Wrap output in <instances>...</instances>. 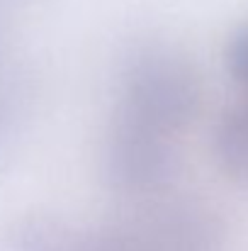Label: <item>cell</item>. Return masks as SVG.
Instances as JSON below:
<instances>
[{
	"instance_id": "obj_1",
	"label": "cell",
	"mask_w": 248,
	"mask_h": 251,
	"mask_svg": "<svg viewBox=\"0 0 248 251\" xmlns=\"http://www.w3.org/2000/svg\"><path fill=\"white\" fill-rule=\"evenodd\" d=\"M200 105L202 78L180 51L146 47L127 61L122 74V112L173 134L197 117Z\"/></svg>"
},
{
	"instance_id": "obj_2",
	"label": "cell",
	"mask_w": 248,
	"mask_h": 251,
	"mask_svg": "<svg viewBox=\"0 0 248 251\" xmlns=\"http://www.w3.org/2000/svg\"><path fill=\"white\" fill-rule=\"evenodd\" d=\"M170 132L119 110L102 149V173L110 188L134 198L161 193L178 173Z\"/></svg>"
},
{
	"instance_id": "obj_3",
	"label": "cell",
	"mask_w": 248,
	"mask_h": 251,
	"mask_svg": "<svg viewBox=\"0 0 248 251\" xmlns=\"http://www.w3.org/2000/svg\"><path fill=\"white\" fill-rule=\"evenodd\" d=\"M144 251H224L222 220L192 200H168L129 222Z\"/></svg>"
},
{
	"instance_id": "obj_4",
	"label": "cell",
	"mask_w": 248,
	"mask_h": 251,
	"mask_svg": "<svg viewBox=\"0 0 248 251\" xmlns=\"http://www.w3.org/2000/svg\"><path fill=\"white\" fill-rule=\"evenodd\" d=\"M214 159L236 183H248V100L229 107L214 129Z\"/></svg>"
},
{
	"instance_id": "obj_5",
	"label": "cell",
	"mask_w": 248,
	"mask_h": 251,
	"mask_svg": "<svg viewBox=\"0 0 248 251\" xmlns=\"http://www.w3.org/2000/svg\"><path fill=\"white\" fill-rule=\"evenodd\" d=\"M76 234L49 215H24L5 234V251H73Z\"/></svg>"
},
{
	"instance_id": "obj_6",
	"label": "cell",
	"mask_w": 248,
	"mask_h": 251,
	"mask_svg": "<svg viewBox=\"0 0 248 251\" xmlns=\"http://www.w3.org/2000/svg\"><path fill=\"white\" fill-rule=\"evenodd\" d=\"M73 251H144L129 222L110 225L88 234H76Z\"/></svg>"
},
{
	"instance_id": "obj_7",
	"label": "cell",
	"mask_w": 248,
	"mask_h": 251,
	"mask_svg": "<svg viewBox=\"0 0 248 251\" xmlns=\"http://www.w3.org/2000/svg\"><path fill=\"white\" fill-rule=\"evenodd\" d=\"M226 69L231 78L248 90V22L241 25L226 42Z\"/></svg>"
},
{
	"instance_id": "obj_8",
	"label": "cell",
	"mask_w": 248,
	"mask_h": 251,
	"mask_svg": "<svg viewBox=\"0 0 248 251\" xmlns=\"http://www.w3.org/2000/svg\"><path fill=\"white\" fill-rule=\"evenodd\" d=\"M7 83L5 81H0V149H2V137H5V127H7V93L10 90H5Z\"/></svg>"
}]
</instances>
